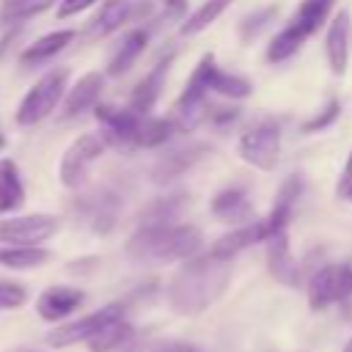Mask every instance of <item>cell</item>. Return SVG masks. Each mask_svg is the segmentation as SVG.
<instances>
[{
    "instance_id": "ee69618b",
    "label": "cell",
    "mask_w": 352,
    "mask_h": 352,
    "mask_svg": "<svg viewBox=\"0 0 352 352\" xmlns=\"http://www.w3.org/2000/svg\"><path fill=\"white\" fill-rule=\"evenodd\" d=\"M44 3H47V6H50V3H52V0H44Z\"/></svg>"
},
{
    "instance_id": "e0dca14e",
    "label": "cell",
    "mask_w": 352,
    "mask_h": 352,
    "mask_svg": "<svg viewBox=\"0 0 352 352\" xmlns=\"http://www.w3.org/2000/svg\"><path fill=\"white\" fill-rule=\"evenodd\" d=\"M324 52H327L330 72L333 74H344L346 72V60H349V14L346 11L336 14L333 22L327 25Z\"/></svg>"
},
{
    "instance_id": "ffe728a7",
    "label": "cell",
    "mask_w": 352,
    "mask_h": 352,
    "mask_svg": "<svg viewBox=\"0 0 352 352\" xmlns=\"http://www.w3.org/2000/svg\"><path fill=\"white\" fill-rule=\"evenodd\" d=\"M91 352H132L138 346V330L124 319H113L110 324H104L91 341H88Z\"/></svg>"
},
{
    "instance_id": "d590c367",
    "label": "cell",
    "mask_w": 352,
    "mask_h": 352,
    "mask_svg": "<svg viewBox=\"0 0 352 352\" xmlns=\"http://www.w3.org/2000/svg\"><path fill=\"white\" fill-rule=\"evenodd\" d=\"M94 3H96V0H60V6H58V16H60V19L74 16V14L85 11V8H91Z\"/></svg>"
},
{
    "instance_id": "836d02e7",
    "label": "cell",
    "mask_w": 352,
    "mask_h": 352,
    "mask_svg": "<svg viewBox=\"0 0 352 352\" xmlns=\"http://www.w3.org/2000/svg\"><path fill=\"white\" fill-rule=\"evenodd\" d=\"M28 302V292L22 283L14 280H0V311H14Z\"/></svg>"
},
{
    "instance_id": "5bb4252c",
    "label": "cell",
    "mask_w": 352,
    "mask_h": 352,
    "mask_svg": "<svg viewBox=\"0 0 352 352\" xmlns=\"http://www.w3.org/2000/svg\"><path fill=\"white\" fill-rule=\"evenodd\" d=\"M82 300H85V294L74 286H50L38 294L36 311L44 322H60V319L72 316L82 305Z\"/></svg>"
},
{
    "instance_id": "1f68e13d",
    "label": "cell",
    "mask_w": 352,
    "mask_h": 352,
    "mask_svg": "<svg viewBox=\"0 0 352 352\" xmlns=\"http://www.w3.org/2000/svg\"><path fill=\"white\" fill-rule=\"evenodd\" d=\"M275 14H278V8L275 6H267V8H261V11H253L250 16H245V22L239 25V36H242V41H250V38H256L272 19H275Z\"/></svg>"
},
{
    "instance_id": "e575fe53",
    "label": "cell",
    "mask_w": 352,
    "mask_h": 352,
    "mask_svg": "<svg viewBox=\"0 0 352 352\" xmlns=\"http://www.w3.org/2000/svg\"><path fill=\"white\" fill-rule=\"evenodd\" d=\"M47 3L44 0H3V16L11 19H25L36 11H41Z\"/></svg>"
},
{
    "instance_id": "ba28073f",
    "label": "cell",
    "mask_w": 352,
    "mask_h": 352,
    "mask_svg": "<svg viewBox=\"0 0 352 352\" xmlns=\"http://www.w3.org/2000/svg\"><path fill=\"white\" fill-rule=\"evenodd\" d=\"M187 82H190V85H198V88H204V91H214V94H220V96H226V99H248V96L253 94V85H250L245 77H239V74L223 72V69L214 63V55H212V52H206V55L198 60V66H195V72L190 74Z\"/></svg>"
},
{
    "instance_id": "5b68a950",
    "label": "cell",
    "mask_w": 352,
    "mask_h": 352,
    "mask_svg": "<svg viewBox=\"0 0 352 352\" xmlns=\"http://www.w3.org/2000/svg\"><path fill=\"white\" fill-rule=\"evenodd\" d=\"M239 157L258 170H272L280 157V126L275 121L253 124L239 138Z\"/></svg>"
},
{
    "instance_id": "f546056e",
    "label": "cell",
    "mask_w": 352,
    "mask_h": 352,
    "mask_svg": "<svg viewBox=\"0 0 352 352\" xmlns=\"http://www.w3.org/2000/svg\"><path fill=\"white\" fill-rule=\"evenodd\" d=\"M173 121L170 118H154V116H143L140 118V126L135 132V146H143V148H154V146H162L170 135H173Z\"/></svg>"
},
{
    "instance_id": "4dcf8cb0",
    "label": "cell",
    "mask_w": 352,
    "mask_h": 352,
    "mask_svg": "<svg viewBox=\"0 0 352 352\" xmlns=\"http://www.w3.org/2000/svg\"><path fill=\"white\" fill-rule=\"evenodd\" d=\"M231 6V0H206L201 8H195L187 19H184V25H182V33L184 36H195V33H201V30H206L226 8Z\"/></svg>"
},
{
    "instance_id": "2e32d148",
    "label": "cell",
    "mask_w": 352,
    "mask_h": 352,
    "mask_svg": "<svg viewBox=\"0 0 352 352\" xmlns=\"http://www.w3.org/2000/svg\"><path fill=\"white\" fill-rule=\"evenodd\" d=\"M102 88H104V77H102L99 72L82 74V77L66 91L63 107H60V118H74V116L85 113L88 107H94L96 99H99V94H102Z\"/></svg>"
},
{
    "instance_id": "8fae6325",
    "label": "cell",
    "mask_w": 352,
    "mask_h": 352,
    "mask_svg": "<svg viewBox=\"0 0 352 352\" xmlns=\"http://www.w3.org/2000/svg\"><path fill=\"white\" fill-rule=\"evenodd\" d=\"M148 14H151V0H107L99 8V14L91 19L88 33L91 36H107L126 22L146 19Z\"/></svg>"
},
{
    "instance_id": "d6986e66",
    "label": "cell",
    "mask_w": 352,
    "mask_h": 352,
    "mask_svg": "<svg viewBox=\"0 0 352 352\" xmlns=\"http://www.w3.org/2000/svg\"><path fill=\"white\" fill-rule=\"evenodd\" d=\"M212 212L214 217L226 220V223H248L253 217V206H250V198H248V190L242 184H231V187H223L214 198H212Z\"/></svg>"
},
{
    "instance_id": "277c9868",
    "label": "cell",
    "mask_w": 352,
    "mask_h": 352,
    "mask_svg": "<svg viewBox=\"0 0 352 352\" xmlns=\"http://www.w3.org/2000/svg\"><path fill=\"white\" fill-rule=\"evenodd\" d=\"M352 297V264H324L308 280V305L311 311H324L333 302H344Z\"/></svg>"
},
{
    "instance_id": "4fadbf2b",
    "label": "cell",
    "mask_w": 352,
    "mask_h": 352,
    "mask_svg": "<svg viewBox=\"0 0 352 352\" xmlns=\"http://www.w3.org/2000/svg\"><path fill=\"white\" fill-rule=\"evenodd\" d=\"M270 239V228H267V220H248L242 226H236L234 231L223 234L212 248L209 253L214 258H223V261H231L236 253H242L245 248L256 245V242H267Z\"/></svg>"
},
{
    "instance_id": "f35d334b",
    "label": "cell",
    "mask_w": 352,
    "mask_h": 352,
    "mask_svg": "<svg viewBox=\"0 0 352 352\" xmlns=\"http://www.w3.org/2000/svg\"><path fill=\"white\" fill-rule=\"evenodd\" d=\"M162 6H165V11L170 16H182L184 8H187V0H162Z\"/></svg>"
},
{
    "instance_id": "7402d4cb",
    "label": "cell",
    "mask_w": 352,
    "mask_h": 352,
    "mask_svg": "<svg viewBox=\"0 0 352 352\" xmlns=\"http://www.w3.org/2000/svg\"><path fill=\"white\" fill-rule=\"evenodd\" d=\"M300 192H302V179H300V176H289V179L280 184V190H278V195H275V204H272V212H270V217H264V220H267V228H270V236L278 234V231H283V228L289 226Z\"/></svg>"
},
{
    "instance_id": "4316f807",
    "label": "cell",
    "mask_w": 352,
    "mask_h": 352,
    "mask_svg": "<svg viewBox=\"0 0 352 352\" xmlns=\"http://www.w3.org/2000/svg\"><path fill=\"white\" fill-rule=\"evenodd\" d=\"M184 206V195L176 192V195H162V198H154L138 217V226H170L176 220V214L182 212Z\"/></svg>"
},
{
    "instance_id": "6da1fadb",
    "label": "cell",
    "mask_w": 352,
    "mask_h": 352,
    "mask_svg": "<svg viewBox=\"0 0 352 352\" xmlns=\"http://www.w3.org/2000/svg\"><path fill=\"white\" fill-rule=\"evenodd\" d=\"M228 280H231V264L228 261L214 258L212 253L192 256L170 278L168 302L176 314L195 316V314L206 311L226 292Z\"/></svg>"
},
{
    "instance_id": "8992f818",
    "label": "cell",
    "mask_w": 352,
    "mask_h": 352,
    "mask_svg": "<svg viewBox=\"0 0 352 352\" xmlns=\"http://www.w3.org/2000/svg\"><path fill=\"white\" fill-rule=\"evenodd\" d=\"M124 316V305L121 302H110L94 314H85L80 319H72V322H63L58 324L50 336H47V344L55 346V349H63V346H74V344H88L104 324H110L113 319Z\"/></svg>"
},
{
    "instance_id": "ab89813d",
    "label": "cell",
    "mask_w": 352,
    "mask_h": 352,
    "mask_svg": "<svg viewBox=\"0 0 352 352\" xmlns=\"http://www.w3.org/2000/svg\"><path fill=\"white\" fill-rule=\"evenodd\" d=\"M346 184H352V148H349V157H346V162H344V173H341V184H338V190L346 187Z\"/></svg>"
},
{
    "instance_id": "44dd1931",
    "label": "cell",
    "mask_w": 352,
    "mask_h": 352,
    "mask_svg": "<svg viewBox=\"0 0 352 352\" xmlns=\"http://www.w3.org/2000/svg\"><path fill=\"white\" fill-rule=\"evenodd\" d=\"M118 195H113L110 190H99V192H91L80 201V209L85 212L88 223L94 231L99 234H107L113 226H116V217H118Z\"/></svg>"
},
{
    "instance_id": "cb8c5ba5",
    "label": "cell",
    "mask_w": 352,
    "mask_h": 352,
    "mask_svg": "<svg viewBox=\"0 0 352 352\" xmlns=\"http://www.w3.org/2000/svg\"><path fill=\"white\" fill-rule=\"evenodd\" d=\"M52 258V253L41 245H3L0 248V264L8 270H36L44 267Z\"/></svg>"
},
{
    "instance_id": "60d3db41",
    "label": "cell",
    "mask_w": 352,
    "mask_h": 352,
    "mask_svg": "<svg viewBox=\"0 0 352 352\" xmlns=\"http://www.w3.org/2000/svg\"><path fill=\"white\" fill-rule=\"evenodd\" d=\"M338 192H341V195H344L346 201H352V184H346V187H341Z\"/></svg>"
},
{
    "instance_id": "8d00e7d4",
    "label": "cell",
    "mask_w": 352,
    "mask_h": 352,
    "mask_svg": "<svg viewBox=\"0 0 352 352\" xmlns=\"http://www.w3.org/2000/svg\"><path fill=\"white\" fill-rule=\"evenodd\" d=\"M236 116H239V110L236 107H209V121H214V124H231V121H236Z\"/></svg>"
},
{
    "instance_id": "7bdbcfd3",
    "label": "cell",
    "mask_w": 352,
    "mask_h": 352,
    "mask_svg": "<svg viewBox=\"0 0 352 352\" xmlns=\"http://www.w3.org/2000/svg\"><path fill=\"white\" fill-rule=\"evenodd\" d=\"M3 148H6V135L0 132V151H3Z\"/></svg>"
},
{
    "instance_id": "b9f144b4",
    "label": "cell",
    "mask_w": 352,
    "mask_h": 352,
    "mask_svg": "<svg viewBox=\"0 0 352 352\" xmlns=\"http://www.w3.org/2000/svg\"><path fill=\"white\" fill-rule=\"evenodd\" d=\"M341 352H352V338H349V341L344 344V349H341Z\"/></svg>"
},
{
    "instance_id": "f6af8a7d",
    "label": "cell",
    "mask_w": 352,
    "mask_h": 352,
    "mask_svg": "<svg viewBox=\"0 0 352 352\" xmlns=\"http://www.w3.org/2000/svg\"><path fill=\"white\" fill-rule=\"evenodd\" d=\"M25 352H30V349H25Z\"/></svg>"
},
{
    "instance_id": "52a82bcc",
    "label": "cell",
    "mask_w": 352,
    "mask_h": 352,
    "mask_svg": "<svg viewBox=\"0 0 352 352\" xmlns=\"http://www.w3.org/2000/svg\"><path fill=\"white\" fill-rule=\"evenodd\" d=\"M102 151H104V138L91 135V132H88V135H80V138L63 151L60 170H58L60 184L69 187V190H77V187L85 182L91 165L102 157Z\"/></svg>"
},
{
    "instance_id": "7c38bea8",
    "label": "cell",
    "mask_w": 352,
    "mask_h": 352,
    "mask_svg": "<svg viewBox=\"0 0 352 352\" xmlns=\"http://www.w3.org/2000/svg\"><path fill=\"white\" fill-rule=\"evenodd\" d=\"M96 121L104 126V140L116 146H135V132L140 126V113L132 107H116V104H99L94 110Z\"/></svg>"
},
{
    "instance_id": "9c48e42d",
    "label": "cell",
    "mask_w": 352,
    "mask_h": 352,
    "mask_svg": "<svg viewBox=\"0 0 352 352\" xmlns=\"http://www.w3.org/2000/svg\"><path fill=\"white\" fill-rule=\"evenodd\" d=\"M58 231V217L52 214H16L0 220L3 245H41Z\"/></svg>"
},
{
    "instance_id": "603a6c76",
    "label": "cell",
    "mask_w": 352,
    "mask_h": 352,
    "mask_svg": "<svg viewBox=\"0 0 352 352\" xmlns=\"http://www.w3.org/2000/svg\"><path fill=\"white\" fill-rule=\"evenodd\" d=\"M72 41H74V30H52V33L36 38L30 47H25L22 55H19V63H22V66L44 63V60L55 58L60 50H66Z\"/></svg>"
},
{
    "instance_id": "f1b7e54d",
    "label": "cell",
    "mask_w": 352,
    "mask_h": 352,
    "mask_svg": "<svg viewBox=\"0 0 352 352\" xmlns=\"http://www.w3.org/2000/svg\"><path fill=\"white\" fill-rule=\"evenodd\" d=\"M305 38H308V36H305L294 22H289V25L270 41V47H267V60H270V63H280V60L292 58V55L302 47Z\"/></svg>"
},
{
    "instance_id": "7a4b0ae2",
    "label": "cell",
    "mask_w": 352,
    "mask_h": 352,
    "mask_svg": "<svg viewBox=\"0 0 352 352\" xmlns=\"http://www.w3.org/2000/svg\"><path fill=\"white\" fill-rule=\"evenodd\" d=\"M204 236L190 223H170V226H138V231L126 242V256L132 261H187L198 256Z\"/></svg>"
},
{
    "instance_id": "ac0fdd59",
    "label": "cell",
    "mask_w": 352,
    "mask_h": 352,
    "mask_svg": "<svg viewBox=\"0 0 352 352\" xmlns=\"http://www.w3.org/2000/svg\"><path fill=\"white\" fill-rule=\"evenodd\" d=\"M170 55L168 58H162L138 85H135V91H132V96H129V107L135 110V113H140V116H151V107L157 104V99H160V94H162V85H165V74H168V69H170Z\"/></svg>"
},
{
    "instance_id": "d6a6232c",
    "label": "cell",
    "mask_w": 352,
    "mask_h": 352,
    "mask_svg": "<svg viewBox=\"0 0 352 352\" xmlns=\"http://www.w3.org/2000/svg\"><path fill=\"white\" fill-rule=\"evenodd\" d=\"M338 113H341V102H338V99H330V102H327L316 116H311L300 129H302L305 135H311V132H322V129H327V126L338 118Z\"/></svg>"
},
{
    "instance_id": "3957f363",
    "label": "cell",
    "mask_w": 352,
    "mask_h": 352,
    "mask_svg": "<svg viewBox=\"0 0 352 352\" xmlns=\"http://www.w3.org/2000/svg\"><path fill=\"white\" fill-rule=\"evenodd\" d=\"M66 82H69V69H63V66L41 74L33 82V88L22 96V102L16 107V124L33 126V124L44 121L47 116H52L58 110L60 99L66 96Z\"/></svg>"
},
{
    "instance_id": "484cf974",
    "label": "cell",
    "mask_w": 352,
    "mask_h": 352,
    "mask_svg": "<svg viewBox=\"0 0 352 352\" xmlns=\"http://www.w3.org/2000/svg\"><path fill=\"white\" fill-rule=\"evenodd\" d=\"M146 41H148V33H146V30H129V33L124 36L121 47L116 50V55L110 58V63H107V74L118 77V74L129 72V69L135 66V60L140 58V52L146 50Z\"/></svg>"
},
{
    "instance_id": "30bf717a",
    "label": "cell",
    "mask_w": 352,
    "mask_h": 352,
    "mask_svg": "<svg viewBox=\"0 0 352 352\" xmlns=\"http://www.w3.org/2000/svg\"><path fill=\"white\" fill-rule=\"evenodd\" d=\"M206 154H209V146H206V143H198V140L173 146V148H168L165 154H160L157 162L151 165V182H154V184H168V182L179 179V176H184V173H187L192 165H198Z\"/></svg>"
},
{
    "instance_id": "83f0119b",
    "label": "cell",
    "mask_w": 352,
    "mask_h": 352,
    "mask_svg": "<svg viewBox=\"0 0 352 352\" xmlns=\"http://www.w3.org/2000/svg\"><path fill=\"white\" fill-rule=\"evenodd\" d=\"M333 6H336V0H302L292 22H294L305 36H311V33H316V30L327 22Z\"/></svg>"
},
{
    "instance_id": "74e56055",
    "label": "cell",
    "mask_w": 352,
    "mask_h": 352,
    "mask_svg": "<svg viewBox=\"0 0 352 352\" xmlns=\"http://www.w3.org/2000/svg\"><path fill=\"white\" fill-rule=\"evenodd\" d=\"M148 352H204V349L195 344H187V341H168V344H160Z\"/></svg>"
},
{
    "instance_id": "d4e9b609",
    "label": "cell",
    "mask_w": 352,
    "mask_h": 352,
    "mask_svg": "<svg viewBox=\"0 0 352 352\" xmlns=\"http://www.w3.org/2000/svg\"><path fill=\"white\" fill-rule=\"evenodd\" d=\"M25 204V184L14 160H0V212H14Z\"/></svg>"
},
{
    "instance_id": "9a60e30c",
    "label": "cell",
    "mask_w": 352,
    "mask_h": 352,
    "mask_svg": "<svg viewBox=\"0 0 352 352\" xmlns=\"http://www.w3.org/2000/svg\"><path fill=\"white\" fill-rule=\"evenodd\" d=\"M267 267H270V275L278 283H283V286H297L300 283V267L292 256L286 228L267 239Z\"/></svg>"
}]
</instances>
